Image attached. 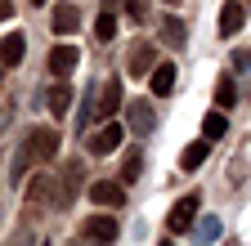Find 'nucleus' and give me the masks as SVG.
<instances>
[{
	"instance_id": "nucleus-1",
	"label": "nucleus",
	"mask_w": 251,
	"mask_h": 246,
	"mask_svg": "<svg viewBox=\"0 0 251 246\" xmlns=\"http://www.w3.org/2000/svg\"><path fill=\"white\" fill-rule=\"evenodd\" d=\"M23 152H27V161H31V166L54 161V152H58V130H54V126H36V130L27 134Z\"/></svg>"
},
{
	"instance_id": "nucleus-2",
	"label": "nucleus",
	"mask_w": 251,
	"mask_h": 246,
	"mask_svg": "<svg viewBox=\"0 0 251 246\" xmlns=\"http://www.w3.org/2000/svg\"><path fill=\"white\" fill-rule=\"evenodd\" d=\"M152 126H157V108L152 103H144V99H130V103H126V130H130L135 139L152 134Z\"/></svg>"
},
{
	"instance_id": "nucleus-3",
	"label": "nucleus",
	"mask_w": 251,
	"mask_h": 246,
	"mask_svg": "<svg viewBox=\"0 0 251 246\" xmlns=\"http://www.w3.org/2000/svg\"><path fill=\"white\" fill-rule=\"evenodd\" d=\"M76 193H81V161H68V166H63V175H58L54 206H63V210H68V206L76 201Z\"/></svg>"
},
{
	"instance_id": "nucleus-4",
	"label": "nucleus",
	"mask_w": 251,
	"mask_h": 246,
	"mask_svg": "<svg viewBox=\"0 0 251 246\" xmlns=\"http://www.w3.org/2000/svg\"><path fill=\"white\" fill-rule=\"evenodd\" d=\"M198 210H202V197L198 193H188V197H179L175 201V210H171V233H188V228H193V220H198Z\"/></svg>"
},
{
	"instance_id": "nucleus-5",
	"label": "nucleus",
	"mask_w": 251,
	"mask_h": 246,
	"mask_svg": "<svg viewBox=\"0 0 251 246\" xmlns=\"http://www.w3.org/2000/svg\"><path fill=\"white\" fill-rule=\"evenodd\" d=\"M76 58H81L76 45H68V41L54 45V49H50V72H54L58 81H63V76H72V72H76Z\"/></svg>"
},
{
	"instance_id": "nucleus-6",
	"label": "nucleus",
	"mask_w": 251,
	"mask_h": 246,
	"mask_svg": "<svg viewBox=\"0 0 251 246\" xmlns=\"http://www.w3.org/2000/svg\"><path fill=\"white\" fill-rule=\"evenodd\" d=\"M45 201H54V175H31V183H27V206L31 210H45Z\"/></svg>"
},
{
	"instance_id": "nucleus-7",
	"label": "nucleus",
	"mask_w": 251,
	"mask_h": 246,
	"mask_svg": "<svg viewBox=\"0 0 251 246\" xmlns=\"http://www.w3.org/2000/svg\"><path fill=\"white\" fill-rule=\"evenodd\" d=\"M90 201H99V206H121L126 201V188L117 179H99V183H90Z\"/></svg>"
},
{
	"instance_id": "nucleus-8",
	"label": "nucleus",
	"mask_w": 251,
	"mask_h": 246,
	"mask_svg": "<svg viewBox=\"0 0 251 246\" xmlns=\"http://www.w3.org/2000/svg\"><path fill=\"white\" fill-rule=\"evenodd\" d=\"M117 220H112V215H90V220H85V237H94V242H117Z\"/></svg>"
},
{
	"instance_id": "nucleus-9",
	"label": "nucleus",
	"mask_w": 251,
	"mask_h": 246,
	"mask_svg": "<svg viewBox=\"0 0 251 246\" xmlns=\"http://www.w3.org/2000/svg\"><path fill=\"white\" fill-rule=\"evenodd\" d=\"M23 54H27L23 32H9L5 41H0V67H18V63H23Z\"/></svg>"
},
{
	"instance_id": "nucleus-10",
	"label": "nucleus",
	"mask_w": 251,
	"mask_h": 246,
	"mask_svg": "<svg viewBox=\"0 0 251 246\" xmlns=\"http://www.w3.org/2000/svg\"><path fill=\"white\" fill-rule=\"evenodd\" d=\"M126 139V130L121 126H103L99 134H94L90 139V152H94V157H108V152H117V143Z\"/></svg>"
},
{
	"instance_id": "nucleus-11",
	"label": "nucleus",
	"mask_w": 251,
	"mask_h": 246,
	"mask_svg": "<svg viewBox=\"0 0 251 246\" xmlns=\"http://www.w3.org/2000/svg\"><path fill=\"white\" fill-rule=\"evenodd\" d=\"M242 22H247V9H242V0H229V5L220 9V36H233Z\"/></svg>"
},
{
	"instance_id": "nucleus-12",
	"label": "nucleus",
	"mask_w": 251,
	"mask_h": 246,
	"mask_svg": "<svg viewBox=\"0 0 251 246\" xmlns=\"http://www.w3.org/2000/svg\"><path fill=\"white\" fill-rule=\"evenodd\" d=\"M50 27H54L58 36H72L76 27H81V9H76V5H58V9H54V22H50Z\"/></svg>"
},
{
	"instance_id": "nucleus-13",
	"label": "nucleus",
	"mask_w": 251,
	"mask_h": 246,
	"mask_svg": "<svg viewBox=\"0 0 251 246\" xmlns=\"http://www.w3.org/2000/svg\"><path fill=\"white\" fill-rule=\"evenodd\" d=\"M148 85H152V94H171V89H175V67L171 63H152V72H148Z\"/></svg>"
},
{
	"instance_id": "nucleus-14",
	"label": "nucleus",
	"mask_w": 251,
	"mask_h": 246,
	"mask_svg": "<svg viewBox=\"0 0 251 246\" xmlns=\"http://www.w3.org/2000/svg\"><path fill=\"white\" fill-rule=\"evenodd\" d=\"M148 72H152V45H144V41H139V45L130 49V63H126V76H148Z\"/></svg>"
},
{
	"instance_id": "nucleus-15",
	"label": "nucleus",
	"mask_w": 251,
	"mask_h": 246,
	"mask_svg": "<svg viewBox=\"0 0 251 246\" xmlns=\"http://www.w3.org/2000/svg\"><path fill=\"white\" fill-rule=\"evenodd\" d=\"M45 108H50L54 116H68V108H72V89H68V81L50 85V94H45Z\"/></svg>"
},
{
	"instance_id": "nucleus-16",
	"label": "nucleus",
	"mask_w": 251,
	"mask_h": 246,
	"mask_svg": "<svg viewBox=\"0 0 251 246\" xmlns=\"http://www.w3.org/2000/svg\"><path fill=\"white\" fill-rule=\"evenodd\" d=\"M206 152H211V139H198V143H188V148L179 152V170H198V166L206 161Z\"/></svg>"
},
{
	"instance_id": "nucleus-17",
	"label": "nucleus",
	"mask_w": 251,
	"mask_h": 246,
	"mask_svg": "<svg viewBox=\"0 0 251 246\" xmlns=\"http://www.w3.org/2000/svg\"><path fill=\"white\" fill-rule=\"evenodd\" d=\"M117 108H121V81L112 76V81L103 85V99H99V116H112Z\"/></svg>"
},
{
	"instance_id": "nucleus-18",
	"label": "nucleus",
	"mask_w": 251,
	"mask_h": 246,
	"mask_svg": "<svg viewBox=\"0 0 251 246\" xmlns=\"http://www.w3.org/2000/svg\"><path fill=\"white\" fill-rule=\"evenodd\" d=\"M225 130H229L225 112H206L202 116V139H225Z\"/></svg>"
},
{
	"instance_id": "nucleus-19",
	"label": "nucleus",
	"mask_w": 251,
	"mask_h": 246,
	"mask_svg": "<svg viewBox=\"0 0 251 246\" xmlns=\"http://www.w3.org/2000/svg\"><path fill=\"white\" fill-rule=\"evenodd\" d=\"M162 36H166V45H175V49H179V45L188 41V32H184V22H179L175 14H171V18H162Z\"/></svg>"
},
{
	"instance_id": "nucleus-20",
	"label": "nucleus",
	"mask_w": 251,
	"mask_h": 246,
	"mask_svg": "<svg viewBox=\"0 0 251 246\" xmlns=\"http://www.w3.org/2000/svg\"><path fill=\"white\" fill-rule=\"evenodd\" d=\"M215 103H220V108H233V103H238L233 76H220V81H215Z\"/></svg>"
},
{
	"instance_id": "nucleus-21",
	"label": "nucleus",
	"mask_w": 251,
	"mask_h": 246,
	"mask_svg": "<svg viewBox=\"0 0 251 246\" xmlns=\"http://www.w3.org/2000/svg\"><path fill=\"white\" fill-rule=\"evenodd\" d=\"M112 36H117V18H112V14L103 9L99 18H94V41H103V45H108Z\"/></svg>"
},
{
	"instance_id": "nucleus-22",
	"label": "nucleus",
	"mask_w": 251,
	"mask_h": 246,
	"mask_svg": "<svg viewBox=\"0 0 251 246\" xmlns=\"http://www.w3.org/2000/svg\"><path fill=\"white\" fill-rule=\"evenodd\" d=\"M139 170H144V157H139V152H130V157H126V166H121V183H135Z\"/></svg>"
},
{
	"instance_id": "nucleus-23",
	"label": "nucleus",
	"mask_w": 251,
	"mask_h": 246,
	"mask_svg": "<svg viewBox=\"0 0 251 246\" xmlns=\"http://www.w3.org/2000/svg\"><path fill=\"white\" fill-rule=\"evenodd\" d=\"M251 67V45H238L233 49V72H247Z\"/></svg>"
},
{
	"instance_id": "nucleus-24",
	"label": "nucleus",
	"mask_w": 251,
	"mask_h": 246,
	"mask_svg": "<svg viewBox=\"0 0 251 246\" xmlns=\"http://www.w3.org/2000/svg\"><path fill=\"white\" fill-rule=\"evenodd\" d=\"M198 233H202L206 242H211V237H220V220H202V228H198Z\"/></svg>"
},
{
	"instance_id": "nucleus-25",
	"label": "nucleus",
	"mask_w": 251,
	"mask_h": 246,
	"mask_svg": "<svg viewBox=\"0 0 251 246\" xmlns=\"http://www.w3.org/2000/svg\"><path fill=\"white\" fill-rule=\"evenodd\" d=\"M9 14H14V5H9V0H0V22H5Z\"/></svg>"
},
{
	"instance_id": "nucleus-26",
	"label": "nucleus",
	"mask_w": 251,
	"mask_h": 246,
	"mask_svg": "<svg viewBox=\"0 0 251 246\" xmlns=\"http://www.w3.org/2000/svg\"><path fill=\"white\" fill-rule=\"evenodd\" d=\"M31 5H45V0H31Z\"/></svg>"
},
{
	"instance_id": "nucleus-27",
	"label": "nucleus",
	"mask_w": 251,
	"mask_h": 246,
	"mask_svg": "<svg viewBox=\"0 0 251 246\" xmlns=\"http://www.w3.org/2000/svg\"><path fill=\"white\" fill-rule=\"evenodd\" d=\"M166 5H175V0H166Z\"/></svg>"
},
{
	"instance_id": "nucleus-28",
	"label": "nucleus",
	"mask_w": 251,
	"mask_h": 246,
	"mask_svg": "<svg viewBox=\"0 0 251 246\" xmlns=\"http://www.w3.org/2000/svg\"><path fill=\"white\" fill-rule=\"evenodd\" d=\"M0 72H5V67H0Z\"/></svg>"
}]
</instances>
